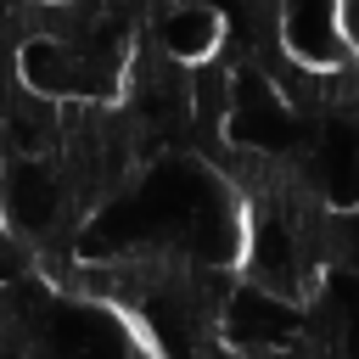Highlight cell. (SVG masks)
<instances>
[{
  "instance_id": "cell-3",
  "label": "cell",
  "mask_w": 359,
  "mask_h": 359,
  "mask_svg": "<svg viewBox=\"0 0 359 359\" xmlns=\"http://www.w3.org/2000/svg\"><path fill=\"white\" fill-rule=\"evenodd\" d=\"M157 56H168L174 67H208L213 62V50L224 45V17L213 11V6H168L163 17H157Z\"/></svg>"
},
{
  "instance_id": "cell-2",
  "label": "cell",
  "mask_w": 359,
  "mask_h": 359,
  "mask_svg": "<svg viewBox=\"0 0 359 359\" xmlns=\"http://www.w3.org/2000/svg\"><path fill=\"white\" fill-rule=\"evenodd\" d=\"M275 50L309 73V79H337L353 67V34H348V11L337 6H286L275 17Z\"/></svg>"
},
{
  "instance_id": "cell-4",
  "label": "cell",
  "mask_w": 359,
  "mask_h": 359,
  "mask_svg": "<svg viewBox=\"0 0 359 359\" xmlns=\"http://www.w3.org/2000/svg\"><path fill=\"white\" fill-rule=\"evenodd\" d=\"M22 264H28L22 236H11V230L0 224V286H6V280H17V275H22Z\"/></svg>"
},
{
  "instance_id": "cell-1",
  "label": "cell",
  "mask_w": 359,
  "mask_h": 359,
  "mask_svg": "<svg viewBox=\"0 0 359 359\" xmlns=\"http://www.w3.org/2000/svg\"><path fill=\"white\" fill-rule=\"evenodd\" d=\"M303 191L320 208L337 213H359V112H325L309 129V146L297 151Z\"/></svg>"
}]
</instances>
